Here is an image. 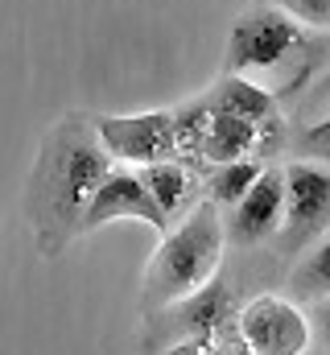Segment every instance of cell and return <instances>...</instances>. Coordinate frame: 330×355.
I'll return each mask as SVG.
<instances>
[{
	"mask_svg": "<svg viewBox=\"0 0 330 355\" xmlns=\"http://www.w3.org/2000/svg\"><path fill=\"white\" fill-rule=\"evenodd\" d=\"M112 166L116 162L103 149L95 116L67 112L50 124L25 190V215L42 257L67 252V244L82 236V211L112 174Z\"/></svg>",
	"mask_w": 330,
	"mask_h": 355,
	"instance_id": "cell-1",
	"label": "cell"
},
{
	"mask_svg": "<svg viewBox=\"0 0 330 355\" xmlns=\"http://www.w3.org/2000/svg\"><path fill=\"white\" fill-rule=\"evenodd\" d=\"M327 67V29H310L297 17H289L285 8L264 4V0L240 12L227 37V58H223V75H244L252 83L268 87L281 107H293Z\"/></svg>",
	"mask_w": 330,
	"mask_h": 355,
	"instance_id": "cell-2",
	"label": "cell"
},
{
	"mask_svg": "<svg viewBox=\"0 0 330 355\" xmlns=\"http://www.w3.org/2000/svg\"><path fill=\"white\" fill-rule=\"evenodd\" d=\"M223 265H227V223L223 211L211 198H202L182 223H173L162 236L141 281V310L153 314L198 293Z\"/></svg>",
	"mask_w": 330,
	"mask_h": 355,
	"instance_id": "cell-3",
	"label": "cell"
},
{
	"mask_svg": "<svg viewBox=\"0 0 330 355\" xmlns=\"http://www.w3.org/2000/svg\"><path fill=\"white\" fill-rule=\"evenodd\" d=\"M248 268L244 265H223L198 293H190V297H182V302H173V306H165V310H153V314H145V331H141V347L149 355L165 352V347H173V343H190V339H215V331L223 327V322H232L236 314H240V306H244L252 293H244V281Z\"/></svg>",
	"mask_w": 330,
	"mask_h": 355,
	"instance_id": "cell-4",
	"label": "cell"
},
{
	"mask_svg": "<svg viewBox=\"0 0 330 355\" xmlns=\"http://www.w3.org/2000/svg\"><path fill=\"white\" fill-rule=\"evenodd\" d=\"M285 219L277 240L268 244V257L281 272L302 261L322 236L330 232V166L310 157H285Z\"/></svg>",
	"mask_w": 330,
	"mask_h": 355,
	"instance_id": "cell-5",
	"label": "cell"
},
{
	"mask_svg": "<svg viewBox=\"0 0 330 355\" xmlns=\"http://www.w3.org/2000/svg\"><path fill=\"white\" fill-rule=\"evenodd\" d=\"M236 318H240V331H244L252 355H306L314 347L310 314L289 293L256 289Z\"/></svg>",
	"mask_w": 330,
	"mask_h": 355,
	"instance_id": "cell-6",
	"label": "cell"
},
{
	"mask_svg": "<svg viewBox=\"0 0 330 355\" xmlns=\"http://www.w3.org/2000/svg\"><path fill=\"white\" fill-rule=\"evenodd\" d=\"M95 124H99L103 149L120 166H153V162L182 157L173 107L137 112V116H95Z\"/></svg>",
	"mask_w": 330,
	"mask_h": 355,
	"instance_id": "cell-7",
	"label": "cell"
},
{
	"mask_svg": "<svg viewBox=\"0 0 330 355\" xmlns=\"http://www.w3.org/2000/svg\"><path fill=\"white\" fill-rule=\"evenodd\" d=\"M281 219H285V170L268 166L244 198L232 211H223L227 248L232 252H268V244L281 232Z\"/></svg>",
	"mask_w": 330,
	"mask_h": 355,
	"instance_id": "cell-8",
	"label": "cell"
},
{
	"mask_svg": "<svg viewBox=\"0 0 330 355\" xmlns=\"http://www.w3.org/2000/svg\"><path fill=\"white\" fill-rule=\"evenodd\" d=\"M112 219H141V223H149L157 236L169 232V223H165L162 207H157V198L149 194V186H145V178L137 166H112V174L103 178V186L95 190V198L87 202V211H82V236L87 232H95V227H103V223H112Z\"/></svg>",
	"mask_w": 330,
	"mask_h": 355,
	"instance_id": "cell-9",
	"label": "cell"
},
{
	"mask_svg": "<svg viewBox=\"0 0 330 355\" xmlns=\"http://www.w3.org/2000/svg\"><path fill=\"white\" fill-rule=\"evenodd\" d=\"M285 120H289L285 157H310L330 166V67L306 87L293 107H285Z\"/></svg>",
	"mask_w": 330,
	"mask_h": 355,
	"instance_id": "cell-10",
	"label": "cell"
},
{
	"mask_svg": "<svg viewBox=\"0 0 330 355\" xmlns=\"http://www.w3.org/2000/svg\"><path fill=\"white\" fill-rule=\"evenodd\" d=\"M137 170L145 178L149 194L157 198V207H162L169 227L182 223L207 198V170L186 162V157H169V162H153V166H137Z\"/></svg>",
	"mask_w": 330,
	"mask_h": 355,
	"instance_id": "cell-11",
	"label": "cell"
},
{
	"mask_svg": "<svg viewBox=\"0 0 330 355\" xmlns=\"http://www.w3.org/2000/svg\"><path fill=\"white\" fill-rule=\"evenodd\" d=\"M285 293L302 306H314V302H327L330 297V232L302 257L293 261L285 272Z\"/></svg>",
	"mask_w": 330,
	"mask_h": 355,
	"instance_id": "cell-12",
	"label": "cell"
},
{
	"mask_svg": "<svg viewBox=\"0 0 330 355\" xmlns=\"http://www.w3.org/2000/svg\"><path fill=\"white\" fill-rule=\"evenodd\" d=\"M272 162H260V157H244V162H223V166H211L207 170V198L219 207V211H232L248 190L256 186V178L264 174Z\"/></svg>",
	"mask_w": 330,
	"mask_h": 355,
	"instance_id": "cell-13",
	"label": "cell"
},
{
	"mask_svg": "<svg viewBox=\"0 0 330 355\" xmlns=\"http://www.w3.org/2000/svg\"><path fill=\"white\" fill-rule=\"evenodd\" d=\"M264 4H277V8H285L289 17H297L302 25L327 29L330 33V0H264Z\"/></svg>",
	"mask_w": 330,
	"mask_h": 355,
	"instance_id": "cell-14",
	"label": "cell"
},
{
	"mask_svg": "<svg viewBox=\"0 0 330 355\" xmlns=\"http://www.w3.org/2000/svg\"><path fill=\"white\" fill-rule=\"evenodd\" d=\"M211 352L215 355H252L248 347L244 331H240V318H232V322H223L219 331H215V339H211Z\"/></svg>",
	"mask_w": 330,
	"mask_h": 355,
	"instance_id": "cell-15",
	"label": "cell"
},
{
	"mask_svg": "<svg viewBox=\"0 0 330 355\" xmlns=\"http://www.w3.org/2000/svg\"><path fill=\"white\" fill-rule=\"evenodd\" d=\"M306 314H310V331H314V347L330 355V297H327V302H314V306H306Z\"/></svg>",
	"mask_w": 330,
	"mask_h": 355,
	"instance_id": "cell-16",
	"label": "cell"
},
{
	"mask_svg": "<svg viewBox=\"0 0 330 355\" xmlns=\"http://www.w3.org/2000/svg\"><path fill=\"white\" fill-rule=\"evenodd\" d=\"M157 355H215V352H211L207 339H190V343H173V347H165Z\"/></svg>",
	"mask_w": 330,
	"mask_h": 355,
	"instance_id": "cell-17",
	"label": "cell"
},
{
	"mask_svg": "<svg viewBox=\"0 0 330 355\" xmlns=\"http://www.w3.org/2000/svg\"><path fill=\"white\" fill-rule=\"evenodd\" d=\"M306 355H327V352H318V347H310V352H306Z\"/></svg>",
	"mask_w": 330,
	"mask_h": 355,
	"instance_id": "cell-18",
	"label": "cell"
}]
</instances>
